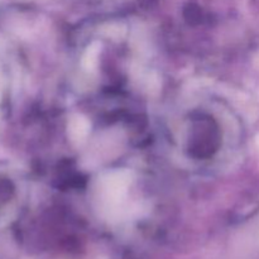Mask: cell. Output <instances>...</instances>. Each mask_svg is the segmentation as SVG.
<instances>
[{
	"instance_id": "6da1fadb",
	"label": "cell",
	"mask_w": 259,
	"mask_h": 259,
	"mask_svg": "<svg viewBox=\"0 0 259 259\" xmlns=\"http://www.w3.org/2000/svg\"><path fill=\"white\" fill-rule=\"evenodd\" d=\"M128 185L129 175L125 171L113 172L103 180V191L109 201H115L125 194Z\"/></svg>"
},
{
	"instance_id": "7a4b0ae2",
	"label": "cell",
	"mask_w": 259,
	"mask_h": 259,
	"mask_svg": "<svg viewBox=\"0 0 259 259\" xmlns=\"http://www.w3.org/2000/svg\"><path fill=\"white\" fill-rule=\"evenodd\" d=\"M90 129L88 119L82 115H73L68 123V136L72 142H82Z\"/></svg>"
},
{
	"instance_id": "3957f363",
	"label": "cell",
	"mask_w": 259,
	"mask_h": 259,
	"mask_svg": "<svg viewBox=\"0 0 259 259\" xmlns=\"http://www.w3.org/2000/svg\"><path fill=\"white\" fill-rule=\"evenodd\" d=\"M100 53V43L94 42L86 50L85 55L82 58V66L86 71L95 70L96 65H98V57Z\"/></svg>"
},
{
	"instance_id": "277c9868",
	"label": "cell",
	"mask_w": 259,
	"mask_h": 259,
	"mask_svg": "<svg viewBox=\"0 0 259 259\" xmlns=\"http://www.w3.org/2000/svg\"><path fill=\"white\" fill-rule=\"evenodd\" d=\"M258 146H259V139H258Z\"/></svg>"
}]
</instances>
